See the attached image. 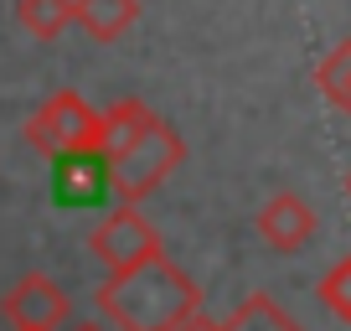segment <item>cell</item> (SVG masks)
Instances as JSON below:
<instances>
[{
    "instance_id": "obj_14",
    "label": "cell",
    "mask_w": 351,
    "mask_h": 331,
    "mask_svg": "<svg viewBox=\"0 0 351 331\" xmlns=\"http://www.w3.org/2000/svg\"><path fill=\"white\" fill-rule=\"evenodd\" d=\"M181 331H222V326H217V321H207V316H197V321H186Z\"/></svg>"
},
{
    "instance_id": "obj_15",
    "label": "cell",
    "mask_w": 351,
    "mask_h": 331,
    "mask_svg": "<svg viewBox=\"0 0 351 331\" xmlns=\"http://www.w3.org/2000/svg\"><path fill=\"white\" fill-rule=\"evenodd\" d=\"M67 331H109V326H99V321H73Z\"/></svg>"
},
{
    "instance_id": "obj_12",
    "label": "cell",
    "mask_w": 351,
    "mask_h": 331,
    "mask_svg": "<svg viewBox=\"0 0 351 331\" xmlns=\"http://www.w3.org/2000/svg\"><path fill=\"white\" fill-rule=\"evenodd\" d=\"M57 171H62V192L67 197H93V192L114 187L104 155H73V161H57Z\"/></svg>"
},
{
    "instance_id": "obj_16",
    "label": "cell",
    "mask_w": 351,
    "mask_h": 331,
    "mask_svg": "<svg viewBox=\"0 0 351 331\" xmlns=\"http://www.w3.org/2000/svg\"><path fill=\"white\" fill-rule=\"evenodd\" d=\"M346 197H351V171H346Z\"/></svg>"
},
{
    "instance_id": "obj_13",
    "label": "cell",
    "mask_w": 351,
    "mask_h": 331,
    "mask_svg": "<svg viewBox=\"0 0 351 331\" xmlns=\"http://www.w3.org/2000/svg\"><path fill=\"white\" fill-rule=\"evenodd\" d=\"M315 295H320V306H326L336 321H346V326H351V254L341 259V264H330L326 275H320Z\"/></svg>"
},
{
    "instance_id": "obj_2",
    "label": "cell",
    "mask_w": 351,
    "mask_h": 331,
    "mask_svg": "<svg viewBox=\"0 0 351 331\" xmlns=\"http://www.w3.org/2000/svg\"><path fill=\"white\" fill-rule=\"evenodd\" d=\"M26 145L47 161H73V155H104V109L73 89H57L42 109L26 119Z\"/></svg>"
},
{
    "instance_id": "obj_10",
    "label": "cell",
    "mask_w": 351,
    "mask_h": 331,
    "mask_svg": "<svg viewBox=\"0 0 351 331\" xmlns=\"http://www.w3.org/2000/svg\"><path fill=\"white\" fill-rule=\"evenodd\" d=\"M222 331H300V326H295V316H289V310L279 306L274 295L253 290V295H243L238 306L228 310Z\"/></svg>"
},
{
    "instance_id": "obj_6",
    "label": "cell",
    "mask_w": 351,
    "mask_h": 331,
    "mask_svg": "<svg viewBox=\"0 0 351 331\" xmlns=\"http://www.w3.org/2000/svg\"><path fill=\"white\" fill-rule=\"evenodd\" d=\"M258 238L274 249V254H300L310 238H315V207H310L300 192H274V197L258 207Z\"/></svg>"
},
{
    "instance_id": "obj_7",
    "label": "cell",
    "mask_w": 351,
    "mask_h": 331,
    "mask_svg": "<svg viewBox=\"0 0 351 331\" xmlns=\"http://www.w3.org/2000/svg\"><path fill=\"white\" fill-rule=\"evenodd\" d=\"M155 119H160V114H155L145 99H119V104H109V109H104V161H119L124 150H134Z\"/></svg>"
},
{
    "instance_id": "obj_9",
    "label": "cell",
    "mask_w": 351,
    "mask_h": 331,
    "mask_svg": "<svg viewBox=\"0 0 351 331\" xmlns=\"http://www.w3.org/2000/svg\"><path fill=\"white\" fill-rule=\"evenodd\" d=\"M16 21L36 42H57L67 26H77V0H16Z\"/></svg>"
},
{
    "instance_id": "obj_8",
    "label": "cell",
    "mask_w": 351,
    "mask_h": 331,
    "mask_svg": "<svg viewBox=\"0 0 351 331\" xmlns=\"http://www.w3.org/2000/svg\"><path fill=\"white\" fill-rule=\"evenodd\" d=\"M140 21V0H77V26L93 42H119Z\"/></svg>"
},
{
    "instance_id": "obj_1",
    "label": "cell",
    "mask_w": 351,
    "mask_h": 331,
    "mask_svg": "<svg viewBox=\"0 0 351 331\" xmlns=\"http://www.w3.org/2000/svg\"><path fill=\"white\" fill-rule=\"evenodd\" d=\"M99 316L119 331H181L202 316V290L171 259H155L130 275H109L93 295Z\"/></svg>"
},
{
    "instance_id": "obj_5",
    "label": "cell",
    "mask_w": 351,
    "mask_h": 331,
    "mask_svg": "<svg viewBox=\"0 0 351 331\" xmlns=\"http://www.w3.org/2000/svg\"><path fill=\"white\" fill-rule=\"evenodd\" d=\"M0 316L16 331H57V326H67L73 306H67V290L52 275H21L0 300Z\"/></svg>"
},
{
    "instance_id": "obj_4",
    "label": "cell",
    "mask_w": 351,
    "mask_h": 331,
    "mask_svg": "<svg viewBox=\"0 0 351 331\" xmlns=\"http://www.w3.org/2000/svg\"><path fill=\"white\" fill-rule=\"evenodd\" d=\"M88 249H93V259H99L109 275H130V269H145V264H155V259H165L155 222L145 218L140 207H124V202L88 233Z\"/></svg>"
},
{
    "instance_id": "obj_11",
    "label": "cell",
    "mask_w": 351,
    "mask_h": 331,
    "mask_svg": "<svg viewBox=\"0 0 351 331\" xmlns=\"http://www.w3.org/2000/svg\"><path fill=\"white\" fill-rule=\"evenodd\" d=\"M315 89H320V99H326L330 109L351 114V36H346V42H336L315 62Z\"/></svg>"
},
{
    "instance_id": "obj_3",
    "label": "cell",
    "mask_w": 351,
    "mask_h": 331,
    "mask_svg": "<svg viewBox=\"0 0 351 331\" xmlns=\"http://www.w3.org/2000/svg\"><path fill=\"white\" fill-rule=\"evenodd\" d=\"M181 161H186V140L176 135V124L155 119L134 150H124L119 161H109V181H114V192H119L124 207H140Z\"/></svg>"
}]
</instances>
